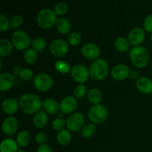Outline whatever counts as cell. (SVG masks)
<instances>
[{
  "instance_id": "e575fe53",
  "label": "cell",
  "mask_w": 152,
  "mask_h": 152,
  "mask_svg": "<svg viewBox=\"0 0 152 152\" xmlns=\"http://www.w3.org/2000/svg\"><path fill=\"white\" fill-rule=\"evenodd\" d=\"M19 77L24 81H30L31 80L34 78V72L31 69L28 68H25L23 69H22L20 71V73H19Z\"/></svg>"
},
{
  "instance_id": "d6a6232c",
  "label": "cell",
  "mask_w": 152,
  "mask_h": 152,
  "mask_svg": "<svg viewBox=\"0 0 152 152\" xmlns=\"http://www.w3.org/2000/svg\"><path fill=\"white\" fill-rule=\"evenodd\" d=\"M23 17L20 15H15L13 17L9 19V23H10V28L11 29H16L19 28L23 23Z\"/></svg>"
},
{
  "instance_id": "f35d334b",
  "label": "cell",
  "mask_w": 152,
  "mask_h": 152,
  "mask_svg": "<svg viewBox=\"0 0 152 152\" xmlns=\"http://www.w3.org/2000/svg\"><path fill=\"white\" fill-rule=\"evenodd\" d=\"M143 28L145 31L152 34V14H149L145 18L143 21Z\"/></svg>"
},
{
  "instance_id": "5bb4252c",
  "label": "cell",
  "mask_w": 152,
  "mask_h": 152,
  "mask_svg": "<svg viewBox=\"0 0 152 152\" xmlns=\"http://www.w3.org/2000/svg\"><path fill=\"white\" fill-rule=\"evenodd\" d=\"M77 105H78V102L77 98L72 96H65L59 103L61 111L65 114H73V112H74L77 109Z\"/></svg>"
},
{
  "instance_id": "2e32d148",
  "label": "cell",
  "mask_w": 152,
  "mask_h": 152,
  "mask_svg": "<svg viewBox=\"0 0 152 152\" xmlns=\"http://www.w3.org/2000/svg\"><path fill=\"white\" fill-rule=\"evenodd\" d=\"M15 84V77L7 72L0 74V91L6 92L11 89Z\"/></svg>"
},
{
  "instance_id": "b9f144b4",
  "label": "cell",
  "mask_w": 152,
  "mask_h": 152,
  "mask_svg": "<svg viewBox=\"0 0 152 152\" xmlns=\"http://www.w3.org/2000/svg\"><path fill=\"white\" fill-rule=\"evenodd\" d=\"M129 77L132 80H138L140 78L139 77V73L136 71H131L130 75Z\"/></svg>"
},
{
  "instance_id": "ac0fdd59",
  "label": "cell",
  "mask_w": 152,
  "mask_h": 152,
  "mask_svg": "<svg viewBox=\"0 0 152 152\" xmlns=\"http://www.w3.org/2000/svg\"><path fill=\"white\" fill-rule=\"evenodd\" d=\"M136 87L140 93L150 94L152 93V80L146 77H140L136 81Z\"/></svg>"
},
{
  "instance_id": "ab89813d",
  "label": "cell",
  "mask_w": 152,
  "mask_h": 152,
  "mask_svg": "<svg viewBox=\"0 0 152 152\" xmlns=\"http://www.w3.org/2000/svg\"><path fill=\"white\" fill-rule=\"evenodd\" d=\"M35 140L39 145L45 144L48 140V135L45 132H39L35 135Z\"/></svg>"
},
{
  "instance_id": "f6af8a7d",
  "label": "cell",
  "mask_w": 152,
  "mask_h": 152,
  "mask_svg": "<svg viewBox=\"0 0 152 152\" xmlns=\"http://www.w3.org/2000/svg\"><path fill=\"white\" fill-rule=\"evenodd\" d=\"M149 39H150V41L152 42V34H151V35H150V37H149Z\"/></svg>"
},
{
  "instance_id": "3957f363",
  "label": "cell",
  "mask_w": 152,
  "mask_h": 152,
  "mask_svg": "<svg viewBox=\"0 0 152 152\" xmlns=\"http://www.w3.org/2000/svg\"><path fill=\"white\" fill-rule=\"evenodd\" d=\"M109 71L108 64L105 59H97L94 61L89 68L90 77L96 81L104 80L108 76Z\"/></svg>"
},
{
  "instance_id": "30bf717a",
  "label": "cell",
  "mask_w": 152,
  "mask_h": 152,
  "mask_svg": "<svg viewBox=\"0 0 152 152\" xmlns=\"http://www.w3.org/2000/svg\"><path fill=\"white\" fill-rule=\"evenodd\" d=\"M71 77L79 84H84L90 77L89 70L82 64H77L71 68Z\"/></svg>"
},
{
  "instance_id": "83f0119b",
  "label": "cell",
  "mask_w": 152,
  "mask_h": 152,
  "mask_svg": "<svg viewBox=\"0 0 152 152\" xmlns=\"http://www.w3.org/2000/svg\"><path fill=\"white\" fill-rule=\"evenodd\" d=\"M96 127L94 123H88V124L85 125L84 127L81 130V134L83 137L88 139V138L92 137L94 135V134L96 133Z\"/></svg>"
},
{
  "instance_id": "1f68e13d",
  "label": "cell",
  "mask_w": 152,
  "mask_h": 152,
  "mask_svg": "<svg viewBox=\"0 0 152 152\" xmlns=\"http://www.w3.org/2000/svg\"><path fill=\"white\" fill-rule=\"evenodd\" d=\"M46 45H47L46 40L44 38H42V37L34 39L32 42H31L32 48L37 50V51H41V50H44L46 48Z\"/></svg>"
},
{
  "instance_id": "4fadbf2b",
  "label": "cell",
  "mask_w": 152,
  "mask_h": 152,
  "mask_svg": "<svg viewBox=\"0 0 152 152\" xmlns=\"http://www.w3.org/2000/svg\"><path fill=\"white\" fill-rule=\"evenodd\" d=\"M131 70L127 65L125 64H119L114 66L111 70V77L114 80L117 81H123L126 80L130 75Z\"/></svg>"
},
{
  "instance_id": "9c48e42d",
  "label": "cell",
  "mask_w": 152,
  "mask_h": 152,
  "mask_svg": "<svg viewBox=\"0 0 152 152\" xmlns=\"http://www.w3.org/2000/svg\"><path fill=\"white\" fill-rule=\"evenodd\" d=\"M50 53L53 56L61 58L65 56L69 50L68 44L65 40L62 39H56L53 40L49 47Z\"/></svg>"
},
{
  "instance_id": "74e56055",
  "label": "cell",
  "mask_w": 152,
  "mask_h": 152,
  "mask_svg": "<svg viewBox=\"0 0 152 152\" xmlns=\"http://www.w3.org/2000/svg\"><path fill=\"white\" fill-rule=\"evenodd\" d=\"M10 28L9 19L4 14L1 13L0 15V31L4 32Z\"/></svg>"
},
{
  "instance_id": "f546056e",
  "label": "cell",
  "mask_w": 152,
  "mask_h": 152,
  "mask_svg": "<svg viewBox=\"0 0 152 152\" xmlns=\"http://www.w3.org/2000/svg\"><path fill=\"white\" fill-rule=\"evenodd\" d=\"M55 69L58 72L62 74H68L71 71V66L69 65V64L68 62H65V61L61 60V59L57 60L56 62V63H55Z\"/></svg>"
},
{
  "instance_id": "ba28073f",
  "label": "cell",
  "mask_w": 152,
  "mask_h": 152,
  "mask_svg": "<svg viewBox=\"0 0 152 152\" xmlns=\"http://www.w3.org/2000/svg\"><path fill=\"white\" fill-rule=\"evenodd\" d=\"M85 119L84 115L81 113L75 112L70 114L66 120L67 129L71 132H76L82 130L84 127Z\"/></svg>"
},
{
  "instance_id": "8d00e7d4",
  "label": "cell",
  "mask_w": 152,
  "mask_h": 152,
  "mask_svg": "<svg viewBox=\"0 0 152 152\" xmlns=\"http://www.w3.org/2000/svg\"><path fill=\"white\" fill-rule=\"evenodd\" d=\"M87 89L85 84H79L74 89V96L77 99H80L86 96Z\"/></svg>"
},
{
  "instance_id": "5b68a950",
  "label": "cell",
  "mask_w": 152,
  "mask_h": 152,
  "mask_svg": "<svg viewBox=\"0 0 152 152\" xmlns=\"http://www.w3.org/2000/svg\"><path fill=\"white\" fill-rule=\"evenodd\" d=\"M108 112L107 108L102 104L94 105L88 111V117L94 124H101L107 120Z\"/></svg>"
},
{
  "instance_id": "4316f807",
  "label": "cell",
  "mask_w": 152,
  "mask_h": 152,
  "mask_svg": "<svg viewBox=\"0 0 152 152\" xmlns=\"http://www.w3.org/2000/svg\"><path fill=\"white\" fill-rule=\"evenodd\" d=\"M130 45L129 39L125 37H119L114 42L116 49L120 52H127L130 49Z\"/></svg>"
},
{
  "instance_id": "7a4b0ae2",
  "label": "cell",
  "mask_w": 152,
  "mask_h": 152,
  "mask_svg": "<svg viewBox=\"0 0 152 152\" xmlns=\"http://www.w3.org/2000/svg\"><path fill=\"white\" fill-rule=\"evenodd\" d=\"M129 59L132 63L138 68H145L149 62L148 50L142 46H134L129 50Z\"/></svg>"
},
{
  "instance_id": "7c38bea8",
  "label": "cell",
  "mask_w": 152,
  "mask_h": 152,
  "mask_svg": "<svg viewBox=\"0 0 152 152\" xmlns=\"http://www.w3.org/2000/svg\"><path fill=\"white\" fill-rule=\"evenodd\" d=\"M80 51L82 55L88 60H96L100 55V48L94 43H87L83 45Z\"/></svg>"
},
{
  "instance_id": "9a60e30c",
  "label": "cell",
  "mask_w": 152,
  "mask_h": 152,
  "mask_svg": "<svg viewBox=\"0 0 152 152\" xmlns=\"http://www.w3.org/2000/svg\"><path fill=\"white\" fill-rule=\"evenodd\" d=\"M145 38V31L141 28H134L129 33L127 39L133 46H140V45L143 42Z\"/></svg>"
},
{
  "instance_id": "44dd1931",
  "label": "cell",
  "mask_w": 152,
  "mask_h": 152,
  "mask_svg": "<svg viewBox=\"0 0 152 152\" xmlns=\"http://www.w3.org/2000/svg\"><path fill=\"white\" fill-rule=\"evenodd\" d=\"M18 146L14 140L6 138L0 143V152H16L19 149Z\"/></svg>"
},
{
  "instance_id": "484cf974",
  "label": "cell",
  "mask_w": 152,
  "mask_h": 152,
  "mask_svg": "<svg viewBox=\"0 0 152 152\" xmlns=\"http://www.w3.org/2000/svg\"><path fill=\"white\" fill-rule=\"evenodd\" d=\"M31 140V134L27 131H22L17 134L16 142L19 147H25L29 144Z\"/></svg>"
},
{
  "instance_id": "cb8c5ba5",
  "label": "cell",
  "mask_w": 152,
  "mask_h": 152,
  "mask_svg": "<svg viewBox=\"0 0 152 152\" xmlns=\"http://www.w3.org/2000/svg\"><path fill=\"white\" fill-rule=\"evenodd\" d=\"M13 45L11 41L3 39L0 41V56L1 57H5L9 56L12 53L13 49Z\"/></svg>"
},
{
  "instance_id": "4dcf8cb0",
  "label": "cell",
  "mask_w": 152,
  "mask_h": 152,
  "mask_svg": "<svg viewBox=\"0 0 152 152\" xmlns=\"http://www.w3.org/2000/svg\"><path fill=\"white\" fill-rule=\"evenodd\" d=\"M66 42L69 45L77 46L81 43L82 37L79 33L71 32L67 37Z\"/></svg>"
},
{
  "instance_id": "60d3db41",
  "label": "cell",
  "mask_w": 152,
  "mask_h": 152,
  "mask_svg": "<svg viewBox=\"0 0 152 152\" xmlns=\"http://www.w3.org/2000/svg\"><path fill=\"white\" fill-rule=\"evenodd\" d=\"M37 152H53L51 147L48 144L39 145L37 148Z\"/></svg>"
},
{
  "instance_id": "ffe728a7",
  "label": "cell",
  "mask_w": 152,
  "mask_h": 152,
  "mask_svg": "<svg viewBox=\"0 0 152 152\" xmlns=\"http://www.w3.org/2000/svg\"><path fill=\"white\" fill-rule=\"evenodd\" d=\"M48 122V113L45 111H39L34 114L33 118V124L36 128L42 129L47 125Z\"/></svg>"
},
{
  "instance_id": "836d02e7",
  "label": "cell",
  "mask_w": 152,
  "mask_h": 152,
  "mask_svg": "<svg viewBox=\"0 0 152 152\" xmlns=\"http://www.w3.org/2000/svg\"><path fill=\"white\" fill-rule=\"evenodd\" d=\"M68 10V4L65 2H59L55 5L53 11L56 16H64Z\"/></svg>"
},
{
  "instance_id": "277c9868",
  "label": "cell",
  "mask_w": 152,
  "mask_h": 152,
  "mask_svg": "<svg viewBox=\"0 0 152 152\" xmlns=\"http://www.w3.org/2000/svg\"><path fill=\"white\" fill-rule=\"evenodd\" d=\"M57 17L54 11L49 8L42 9L37 16V22L39 26L42 29H50L56 25Z\"/></svg>"
},
{
  "instance_id": "d6986e66",
  "label": "cell",
  "mask_w": 152,
  "mask_h": 152,
  "mask_svg": "<svg viewBox=\"0 0 152 152\" xmlns=\"http://www.w3.org/2000/svg\"><path fill=\"white\" fill-rule=\"evenodd\" d=\"M42 108L44 111L49 114H56L60 109V106L57 101L51 98H48L43 101Z\"/></svg>"
},
{
  "instance_id": "52a82bcc",
  "label": "cell",
  "mask_w": 152,
  "mask_h": 152,
  "mask_svg": "<svg viewBox=\"0 0 152 152\" xmlns=\"http://www.w3.org/2000/svg\"><path fill=\"white\" fill-rule=\"evenodd\" d=\"M33 84L37 91L45 92L49 91L53 87V80L48 74L39 73L34 77Z\"/></svg>"
},
{
  "instance_id": "d590c367",
  "label": "cell",
  "mask_w": 152,
  "mask_h": 152,
  "mask_svg": "<svg viewBox=\"0 0 152 152\" xmlns=\"http://www.w3.org/2000/svg\"><path fill=\"white\" fill-rule=\"evenodd\" d=\"M51 126L53 130L59 132L65 129V126H66V121L62 118H56L53 120Z\"/></svg>"
},
{
  "instance_id": "8fae6325",
  "label": "cell",
  "mask_w": 152,
  "mask_h": 152,
  "mask_svg": "<svg viewBox=\"0 0 152 152\" xmlns=\"http://www.w3.org/2000/svg\"><path fill=\"white\" fill-rule=\"evenodd\" d=\"M19 128V122L14 117H7L1 123V131L7 136H13L17 132Z\"/></svg>"
},
{
  "instance_id": "f1b7e54d",
  "label": "cell",
  "mask_w": 152,
  "mask_h": 152,
  "mask_svg": "<svg viewBox=\"0 0 152 152\" xmlns=\"http://www.w3.org/2000/svg\"><path fill=\"white\" fill-rule=\"evenodd\" d=\"M24 60L25 62L30 65H33L35 63L38 59V54H37V50H35L33 48H28L24 53L23 55Z\"/></svg>"
},
{
  "instance_id": "6da1fadb",
  "label": "cell",
  "mask_w": 152,
  "mask_h": 152,
  "mask_svg": "<svg viewBox=\"0 0 152 152\" xmlns=\"http://www.w3.org/2000/svg\"><path fill=\"white\" fill-rule=\"evenodd\" d=\"M19 108L26 114H35L41 111L42 102L39 96L34 94H25L19 101Z\"/></svg>"
},
{
  "instance_id": "7bdbcfd3",
  "label": "cell",
  "mask_w": 152,
  "mask_h": 152,
  "mask_svg": "<svg viewBox=\"0 0 152 152\" xmlns=\"http://www.w3.org/2000/svg\"><path fill=\"white\" fill-rule=\"evenodd\" d=\"M2 66H3V62H2V59H0V69H2Z\"/></svg>"
},
{
  "instance_id": "7402d4cb",
  "label": "cell",
  "mask_w": 152,
  "mask_h": 152,
  "mask_svg": "<svg viewBox=\"0 0 152 152\" xmlns=\"http://www.w3.org/2000/svg\"><path fill=\"white\" fill-rule=\"evenodd\" d=\"M56 28L59 34H68L71 29V22L65 18H59L56 21Z\"/></svg>"
},
{
  "instance_id": "8992f818",
  "label": "cell",
  "mask_w": 152,
  "mask_h": 152,
  "mask_svg": "<svg viewBox=\"0 0 152 152\" xmlns=\"http://www.w3.org/2000/svg\"><path fill=\"white\" fill-rule=\"evenodd\" d=\"M11 42L13 47L18 50H28L32 42L29 35L21 30H17L13 33L11 36Z\"/></svg>"
},
{
  "instance_id": "ee69618b",
  "label": "cell",
  "mask_w": 152,
  "mask_h": 152,
  "mask_svg": "<svg viewBox=\"0 0 152 152\" xmlns=\"http://www.w3.org/2000/svg\"><path fill=\"white\" fill-rule=\"evenodd\" d=\"M16 152H25V151H24V150L22 149V148H19V149L17 150V151H16Z\"/></svg>"
},
{
  "instance_id": "bcb514c9",
  "label": "cell",
  "mask_w": 152,
  "mask_h": 152,
  "mask_svg": "<svg viewBox=\"0 0 152 152\" xmlns=\"http://www.w3.org/2000/svg\"><path fill=\"white\" fill-rule=\"evenodd\" d=\"M151 80H152V77H151Z\"/></svg>"
},
{
  "instance_id": "e0dca14e",
  "label": "cell",
  "mask_w": 152,
  "mask_h": 152,
  "mask_svg": "<svg viewBox=\"0 0 152 152\" xmlns=\"http://www.w3.org/2000/svg\"><path fill=\"white\" fill-rule=\"evenodd\" d=\"M19 107V103L14 98H7L4 99L1 102V109L6 114L12 115L14 114L18 111Z\"/></svg>"
},
{
  "instance_id": "603a6c76",
  "label": "cell",
  "mask_w": 152,
  "mask_h": 152,
  "mask_svg": "<svg viewBox=\"0 0 152 152\" xmlns=\"http://www.w3.org/2000/svg\"><path fill=\"white\" fill-rule=\"evenodd\" d=\"M71 134L68 129H62V130L58 132L57 135H56V140L58 143L61 145H68L71 141Z\"/></svg>"
},
{
  "instance_id": "d4e9b609",
  "label": "cell",
  "mask_w": 152,
  "mask_h": 152,
  "mask_svg": "<svg viewBox=\"0 0 152 152\" xmlns=\"http://www.w3.org/2000/svg\"><path fill=\"white\" fill-rule=\"evenodd\" d=\"M88 99L89 102L93 105L100 104V102L102 99V94L99 89L91 88L88 92Z\"/></svg>"
}]
</instances>
